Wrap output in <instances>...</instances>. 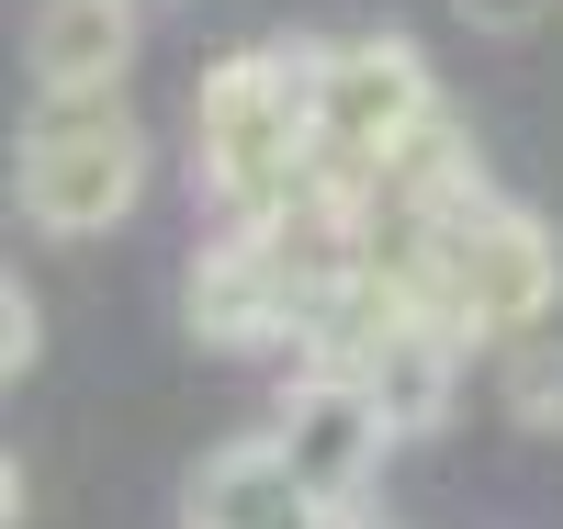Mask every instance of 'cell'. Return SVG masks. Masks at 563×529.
Listing matches in <instances>:
<instances>
[{
  "label": "cell",
  "mask_w": 563,
  "mask_h": 529,
  "mask_svg": "<svg viewBox=\"0 0 563 529\" xmlns=\"http://www.w3.org/2000/svg\"><path fill=\"white\" fill-rule=\"evenodd\" d=\"M271 440L294 451V473H305V485L339 507V518H361V496L384 485V462L406 451V440H395V417L372 406V383H361L350 361H305L294 383H282Z\"/></svg>",
  "instance_id": "5"
},
{
  "label": "cell",
  "mask_w": 563,
  "mask_h": 529,
  "mask_svg": "<svg viewBox=\"0 0 563 529\" xmlns=\"http://www.w3.org/2000/svg\"><path fill=\"white\" fill-rule=\"evenodd\" d=\"M316 45H238L192 90V191L249 225L316 180Z\"/></svg>",
  "instance_id": "1"
},
{
  "label": "cell",
  "mask_w": 563,
  "mask_h": 529,
  "mask_svg": "<svg viewBox=\"0 0 563 529\" xmlns=\"http://www.w3.org/2000/svg\"><path fill=\"white\" fill-rule=\"evenodd\" d=\"M180 529H339V507H327L294 473V451L260 428V440H225V451H203L180 473Z\"/></svg>",
  "instance_id": "7"
},
{
  "label": "cell",
  "mask_w": 563,
  "mask_h": 529,
  "mask_svg": "<svg viewBox=\"0 0 563 529\" xmlns=\"http://www.w3.org/2000/svg\"><path fill=\"white\" fill-rule=\"evenodd\" d=\"M451 12L474 23V34H507V45H519V34H541V23H552V0H451Z\"/></svg>",
  "instance_id": "11"
},
{
  "label": "cell",
  "mask_w": 563,
  "mask_h": 529,
  "mask_svg": "<svg viewBox=\"0 0 563 529\" xmlns=\"http://www.w3.org/2000/svg\"><path fill=\"white\" fill-rule=\"evenodd\" d=\"M12 203L34 236H113L147 203V124L124 113V90H34V113L12 135Z\"/></svg>",
  "instance_id": "2"
},
{
  "label": "cell",
  "mask_w": 563,
  "mask_h": 529,
  "mask_svg": "<svg viewBox=\"0 0 563 529\" xmlns=\"http://www.w3.org/2000/svg\"><path fill=\"white\" fill-rule=\"evenodd\" d=\"M180 327L225 361H260V350H305L316 361V305L305 282L282 271V249L260 225H225L192 249V282H180Z\"/></svg>",
  "instance_id": "4"
},
{
  "label": "cell",
  "mask_w": 563,
  "mask_h": 529,
  "mask_svg": "<svg viewBox=\"0 0 563 529\" xmlns=\"http://www.w3.org/2000/svg\"><path fill=\"white\" fill-rule=\"evenodd\" d=\"M496 395H507V428H530V440H552V428H563V350L519 339V350L496 361Z\"/></svg>",
  "instance_id": "9"
},
{
  "label": "cell",
  "mask_w": 563,
  "mask_h": 529,
  "mask_svg": "<svg viewBox=\"0 0 563 529\" xmlns=\"http://www.w3.org/2000/svg\"><path fill=\"white\" fill-rule=\"evenodd\" d=\"M316 361H350L372 383V406L395 417V440H429V428H451V406H462L474 339H462L451 316H429V305H372V316L339 327V350H316Z\"/></svg>",
  "instance_id": "6"
},
{
  "label": "cell",
  "mask_w": 563,
  "mask_h": 529,
  "mask_svg": "<svg viewBox=\"0 0 563 529\" xmlns=\"http://www.w3.org/2000/svg\"><path fill=\"white\" fill-rule=\"evenodd\" d=\"M429 124H440V79H429V57L406 34L316 45V158H327V180L372 191Z\"/></svg>",
  "instance_id": "3"
},
{
  "label": "cell",
  "mask_w": 563,
  "mask_h": 529,
  "mask_svg": "<svg viewBox=\"0 0 563 529\" xmlns=\"http://www.w3.org/2000/svg\"><path fill=\"white\" fill-rule=\"evenodd\" d=\"M135 0H34L23 23V79L34 90H124L135 68Z\"/></svg>",
  "instance_id": "8"
},
{
  "label": "cell",
  "mask_w": 563,
  "mask_h": 529,
  "mask_svg": "<svg viewBox=\"0 0 563 529\" xmlns=\"http://www.w3.org/2000/svg\"><path fill=\"white\" fill-rule=\"evenodd\" d=\"M0 372H45V305L23 294V282H0Z\"/></svg>",
  "instance_id": "10"
}]
</instances>
